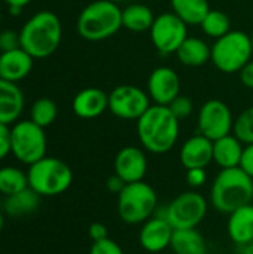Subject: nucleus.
<instances>
[{"mask_svg":"<svg viewBox=\"0 0 253 254\" xmlns=\"http://www.w3.org/2000/svg\"><path fill=\"white\" fill-rule=\"evenodd\" d=\"M180 121L171 113L169 106L152 104L137 119V137L142 147L154 155L170 152L179 138Z\"/></svg>","mask_w":253,"mask_h":254,"instance_id":"nucleus-1","label":"nucleus"},{"mask_svg":"<svg viewBox=\"0 0 253 254\" xmlns=\"http://www.w3.org/2000/svg\"><path fill=\"white\" fill-rule=\"evenodd\" d=\"M63 39V25L60 18L51 10H39L22 25L19 43L34 60L51 57Z\"/></svg>","mask_w":253,"mask_h":254,"instance_id":"nucleus-2","label":"nucleus"},{"mask_svg":"<svg viewBox=\"0 0 253 254\" xmlns=\"http://www.w3.org/2000/svg\"><path fill=\"white\" fill-rule=\"evenodd\" d=\"M253 179L240 167L225 168L215 177L210 188V204L222 214H231L240 207L252 204Z\"/></svg>","mask_w":253,"mask_h":254,"instance_id":"nucleus-3","label":"nucleus"},{"mask_svg":"<svg viewBox=\"0 0 253 254\" xmlns=\"http://www.w3.org/2000/svg\"><path fill=\"white\" fill-rule=\"evenodd\" d=\"M78 33L88 42L113 37L122 27V9L110 0H94L86 4L76 22Z\"/></svg>","mask_w":253,"mask_h":254,"instance_id":"nucleus-4","label":"nucleus"},{"mask_svg":"<svg viewBox=\"0 0 253 254\" xmlns=\"http://www.w3.org/2000/svg\"><path fill=\"white\" fill-rule=\"evenodd\" d=\"M28 188L40 196H57L64 193L73 182L72 168L61 159L45 156L27 170Z\"/></svg>","mask_w":253,"mask_h":254,"instance_id":"nucleus-5","label":"nucleus"},{"mask_svg":"<svg viewBox=\"0 0 253 254\" xmlns=\"http://www.w3.org/2000/svg\"><path fill=\"white\" fill-rule=\"evenodd\" d=\"M158 211L155 189L142 182L127 183L118 193V214L127 225H143Z\"/></svg>","mask_w":253,"mask_h":254,"instance_id":"nucleus-6","label":"nucleus"},{"mask_svg":"<svg viewBox=\"0 0 253 254\" xmlns=\"http://www.w3.org/2000/svg\"><path fill=\"white\" fill-rule=\"evenodd\" d=\"M253 58V48L251 34L231 30L225 36L215 40L212 45V64L222 73L234 74L240 73V70Z\"/></svg>","mask_w":253,"mask_h":254,"instance_id":"nucleus-7","label":"nucleus"},{"mask_svg":"<svg viewBox=\"0 0 253 254\" xmlns=\"http://www.w3.org/2000/svg\"><path fill=\"white\" fill-rule=\"evenodd\" d=\"M45 128L31 119H22L10 127V155L24 165H31L46 156Z\"/></svg>","mask_w":253,"mask_h":254,"instance_id":"nucleus-8","label":"nucleus"},{"mask_svg":"<svg viewBox=\"0 0 253 254\" xmlns=\"http://www.w3.org/2000/svg\"><path fill=\"white\" fill-rule=\"evenodd\" d=\"M209 210L206 198L197 190L179 193L157 216L166 219L173 229H194L206 217Z\"/></svg>","mask_w":253,"mask_h":254,"instance_id":"nucleus-9","label":"nucleus"},{"mask_svg":"<svg viewBox=\"0 0 253 254\" xmlns=\"http://www.w3.org/2000/svg\"><path fill=\"white\" fill-rule=\"evenodd\" d=\"M149 34L155 49L163 55H170L176 54L188 37V25L174 12H164L155 16Z\"/></svg>","mask_w":253,"mask_h":254,"instance_id":"nucleus-10","label":"nucleus"},{"mask_svg":"<svg viewBox=\"0 0 253 254\" xmlns=\"http://www.w3.org/2000/svg\"><path fill=\"white\" fill-rule=\"evenodd\" d=\"M151 106L148 92L130 83L118 85L109 94V110L122 121H137Z\"/></svg>","mask_w":253,"mask_h":254,"instance_id":"nucleus-11","label":"nucleus"},{"mask_svg":"<svg viewBox=\"0 0 253 254\" xmlns=\"http://www.w3.org/2000/svg\"><path fill=\"white\" fill-rule=\"evenodd\" d=\"M234 119L236 118L233 116L228 104L221 100H209L198 110V134L215 141L221 137L233 134Z\"/></svg>","mask_w":253,"mask_h":254,"instance_id":"nucleus-12","label":"nucleus"},{"mask_svg":"<svg viewBox=\"0 0 253 254\" xmlns=\"http://www.w3.org/2000/svg\"><path fill=\"white\" fill-rule=\"evenodd\" d=\"M148 95L154 104L170 106V103L180 95V77L177 71L169 65L154 68L148 79Z\"/></svg>","mask_w":253,"mask_h":254,"instance_id":"nucleus-13","label":"nucleus"},{"mask_svg":"<svg viewBox=\"0 0 253 254\" xmlns=\"http://www.w3.org/2000/svg\"><path fill=\"white\" fill-rule=\"evenodd\" d=\"M148 173V158L143 149L136 146L122 147L115 156V174L125 183L142 182Z\"/></svg>","mask_w":253,"mask_h":254,"instance_id":"nucleus-14","label":"nucleus"},{"mask_svg":"<svg viewBox=\"0 0 253 254\" xmlns=\"http://www.w3.org/2000/svg\"><path fill=\"white\" fill-rule=\"evenodd\" d=\"M173 231V226L166 219L155 214L142 225V229L139 232V243L146 252L160 253L170 247Z\"/></svg>","mask_w":253,"mask_h":254,"instance_id":"nucleus-15","label":"nucleus"},{"mask_svg":"<svg viewBox=\"0 0 253 254\" xmlns=\"http://www.w3.org/2000/svg\"><path fill=\"white\" fill-rule=\"evenodd\" d=\"M180 164L186 168H207L213 162V141L197 134L189 137L180 147Z\"/></svg>","mask_w":253,"mask_h":254,"instance_id":"nucleus-16","label":"nucleus"},{"mask_svg":"<svg viewBox=\"0 0 253 254\" xmlns=\"http://www.w3.org/2000/svg\"><path fill=\"white\" fill-rule=\"evenodd\" d=\"M72 109L81 119H95L109 109V94L100 88H85L75 95Z\"/></svg>","mask_w":253,"mask_h":254,"instance_id":"nucleus-17","label":"nucleus"},{"mask_svg":"<svg viewBox=\"0 0 253 254\" xmlns=\"http://www.w3.org/2000/svg\"><path fill=\"white\" fill-rule=\"evenodd\" d=\"M33 61L34 58L22 48L0 52V79L18 83L31 73Z\"/></svg>","mask_w":253,"mask_h":254,"instance_id":"nucleus-18","label":"nucleus"},{"mask_svg":"<svg viewBox=\"0 0 253 254\" xmlns=\"http://www.w3.org/2000/svg\"><path fill=\"white\" fill-rule=\"evenodd\" d=\"M24 94L18 83L0 79V124L13 125L24 110Z\"/></svg>","mask_w":253,"mask_h":254,"instance_id":"nucleus-19","label":"nucleus"},{"mask_svg":"<svg viewBox=\"0 0 253 254\" xmlns=\"http://www.w3.org/2000/svg\"><path fill=\"white\" fill-rule=\"evenodd\" d=\"M227 231L230 238L240 247L253 241V204L237 208L228 214Z\"/></svg>","mask_w":253,"mask_h":254,"instance_id":"nucleus-20","label":"nucleus"},{"mask_svg":"<svg viewBox=\"0 0 253 254\" xmlns=\"http://www.w3.org/2000/svg\"><path fill=\"white\" fill-rule=\"evenodd\" d=\"M243 150L245 144L234 134H228L213 141V162L221 170L240 167Z\"/></svg>","mask_w":253,"mask_h":254,"instance_id":"nucleus-21","label":"nucleus"},{"mask_svg":"<svg viewBox=\"0 0 253 254\" xmlns=\"http://www.w3.org/2000/svg\"><path fill=\"white\" fill-rule=\"evenodd\" d=\"M177 60L186 67H201L210 61L212 46L200 37L188 36L176 52Z\"/></svg>","mask_w":253,"mask_h":254,"instance_id":"nucleus-22","label":"nucleus"},{"mask_svg":"<svg viewBox=\"0 0 253 254\" xmlns=\"http://www.w3.org/2000/svg\"><path fill=\"white\" fill-rule=\"evenodd\" d=\"M170 247L174 254H207L206 240L197 228L174 229Z\"/></svg>","mask_w":253,"mask_h":254,"instance_id":"nucleus-23","label":"nucleus"},{"mask_svg":"<svg viewBox=\"0 0 253 254\" xmlns=\"http://www.w3.org/2000/svg\"><path fill=\"white\" fill-rule=\"evenodd\" d=\"M40 195L33 189L27 188L15 195L6 196L3 202V210L9 217H24L34 213L40 205Z\"/></svg>","mask_w":253,"mask_h":254,"instance_id":"nucleus-24","label":"nucleus"},{"mask_svg":"<svg viewBox=\"0 0 253 254\" xmlns=\"http://www.w3.org/2000/svg\"><path fill=\"white\" fill-rule=\"evenodd\" d=\"M155 21L152 9L142 3H133L122 9V27L133 33L149 31Z\"/></svg>","mask_w":253,"mask_h":254,"instance_id":"nucleus-25","label":"nucleus"},{"mask_svg":"<svg viewBox=\"0 0 253 254\" xmlns=\"http://www.w3.org/2000/svg\"><path fill=\"white\" fill-rule=\"evenodd\" d=\"M170 4L186 25H200L210 10L209 0H170Z\"/></svg>","mask_w":253,"mask_h":254,"instance_id":"nucleus-26","label":"nucleus"},{"mask_svg":"<svg viewBox=\"0 0 253 254\" xmlns=\"http://www.w3.org/2000/svg\"><path fill=\"white\" fill-rule=\"evenodd\" d=\"M28 188L27 173L18 167L6 165L0 168V195L10 196Z\"/></svg>","mask_w":253,"mask_h":254,"instance_id":"nucleus-27","label":"nucleus"},{"mask_svg":"<svg viewBox=\"0 0 253 254\" xmlns=\"http://www.w3.org/2000/svg\"><path fill=\"white\" fill-rule=\"evenodd\" d=\"M200 27L206 36L216 40L231 31V19L224 10L210 9L203 22L200 24Z\"/></svg>","mask_w":253,"mask_h":254,"instance_id":"nucleus-28","label":"nucleus"},{"mask_svg":"<svg viewBox=\"0 0 253 254\" xmlns=\"http://www.w3.org/2000/svg\"><path fill=\"white\" fill-rule=\"evenodd\" d=\"M57 115L58 107L51 98H39L30 109V119L42 128L52 125L57 119Z\"/></svg>","mask_w":253,"mask_h":254,"instance_id":"nucleus-29","label":"nucleus"},{"mask_svg":"<svg viewBox=\"0 0 253 254\" xmlns=\"http://www.w3.org/2000/svg\"><path fill=\"white\" fill-rule=\"evenodd\" d=\"M233 134L243 143V144H252L253 143V106L243 110L236 119H234V128Z\"/></svg>","mask_w":253,"mask_h":254,"instance_id":"nucleus-30","label":"nucleus"},{"mask_svg":"<svg viewBox=\"0 0 253 254\" xmlns=\"http://www.w3.org/2000/svg\"><path fill=\"white\" fill-rule=\"evenodd\" d=\"M169 109L171 110V113L177 118V121H185L188 119L192 112H194V103L189 97L186 95H177L169 106Z\"/></svg>","mask_w":253,"mask_h":254,"instance_id":"nucleus-31","label":"nucleus"},{"mask_svg":"<svg viewBox=\"0 0 253 254\" xmlns=\"http://www.w3.org/2000/svg\"><path fill=\"white\" fill-rule=\"evenodd\" d=\"M89 254H125L124 250L119 247V244L110 238H106L103 241L92 243Z\"/></svg>","mask_w":253,"mask_h":254,"instance_id":"nucleus-32","label":"nucleus"},{"mask_svg":"<svg viewBox=\"0 0 253 254\" xmlns=\"http://www.w3.org/2000/svg\"><path fill=\"white\" fill-rule=\"evenodd\" d=\"M16 48H21L19 33H16L13 30L0 31V52L12 51V49H16Z\"/></svg>","mask_w":253,"mask_h":254,"instance_id":"nucleus-33","label":"nucleus"},{"mask_svg":"<svg viewBox=\"0 0 253 254\" xmlns=\"http://www.w3.org/2000/svg\"><path fill=\"white\" fill-rule=\"evenodd\" d=\"M186 185L194 190V189H198L201 186L206 185L207 182V174H206V168H191V170H186Z\"/></svg>","mask_w":253,"mask_h":254,"instance_id":"nucleus-34","label":"nucleus"},{"mask_svg":"<svg viewBox=\"0 0 253 254\" xmlns=\"http://www.w3.org/2000/svg\"><path fill=\"white\" fill-rule=\"evenodd\" d=\"M10 155V127L0 124V161Z\"/></svg>","mask_w":253,"mask_h":254,"instance_id":"nucleus-35","label":"nucleus"},{"mask_svg":"<svg viewBox=\"0 0 253 254\" xmlns=\"http://www.w3.org/2000/svg\"><path fill=\"white\" fill-rule=\"evenodd\" d=\"M240 168L253 179V143L245 144V150H243L242 161H240Z\"/></svg>","mask_w":253,"mask_h":254,"instance_id":"nucleus-36","label":"nucleus"},{"mask_svg":"<svg viewBox=\"0 0 253 254\" xmlns=\"http://www.w3.org/2000/svg\"><path fill=\"white\" fill-rule=\"evenodd\" d=\"M107 232H109L107 228H106L103 223H100V222H94V223L89 226V229H88V234H89V238L92 240V243L103 241V240L109 238Z\"/></svg>","mask_w":253,"mask_h":254,"instance_id":"nucleus-37","label":"nucleus"},{"mask_svg":"<svg viewBox=\"0 0 253 254\" xmlns=\"http://www.w3.org/2000/svg\"><path fill=\"white\" fill-rule=\"evenodd\" d=\"M240 80L246 88L253 89V58L240 70Z\"/></svg>","mask_w":253,"mask_h":254,"instance_id":"nucleus-38","label":"nucleus"},{"mask_svg":"<svg viewBox=\"0 0 253 254\" xmlns=\"http://www.w3.org/2000/svg\"><path fill=\"white\" fill-rule=\"evenodd\" d=\"M127 183L119 177V176H116V174H113V176H110L109 179H107V182H106V188H107V190L109 192H112V193H115V195H118L122 189H124V186H125Z\"/></svg>","mask_w":253,"mask_h":254,"instance_id":"nucleus-39","label":"nucleus"},{"mask_svg":"<svg viewBox=\"0 0 253 254\" xmlns=\"http://www.w3.org/2000/svg\"><path fill=\"white\" fill-rule=\"evenodd\" d=\"M9 7H19L22 9L24 6H27L31 0H3Z\"/></svg>","mask_w":253,"mask_h":254,"instance_id":"nucleus-40","label":"nucleus"},{"mask_svg":"<svg viewBox=\"0 0 253 254\" xmlns=\"http://www.w3.org/2000/svg\"><path fill=\"white\" fill-rule=\"evenodd\" d=\"M240 254H253V241L252 243H249V244H245V246H242Z\"/></svg>","mask_w":253,"mask_h":254,"instance_id":"nucleus-41","label":"nucleus"},{"mask_svg":"<svg viewBox=\"0 0 253 254\" xmlns=\"http://www.w3.org/2000/svg\"><path fill=\"white\" fill-rule=\"evenodd\" d=\"M3 228H4V214H3V211L0 210V232H1Z\"/></svg>","mask_w":253,"mask_h":254,"instance_id":"nucleus-42","label":"nucleus"},{"mask_svg":"<svg viewBox=\"0 0 253 254\" xmlns=\"http://www.w3.org/2000/svg\"><path fill=\"white\" fill-rule=\"evenodd\" d=\"M110 1H113V3H118V4H119V3H124V1H127V0H110Z\"/></svg>","mask_w":253,"mask_h":254,"instance_id":"nucleus-43","label":"nucleus"},{"mask_svg":"<svg viewBox=\"0 0 253 254\" xmlns=\"http://www.w3.org/2000/svg\"><path fill=\"white\" fill-rule=\"evenodd\" d=\"M251 40H252V48H253V28H252V33H251Z\"/></svg>","mask_w":253,"mask_h":254,"instance_id":"nucleus-44","label":"nucleus"}]
</instances>
